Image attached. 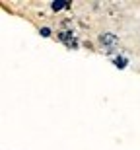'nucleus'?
Listing matches in <instances>:
<instances>
[{"label":"nucleus","instance_id":"obj_1","mask_svg":"<svg viewBox=\"0 0 140 150\" xmlns=\"http://www.w3.org/2000/svg\"><path fill=\"white\" fill-rule=\"evenodd\" d=\"M99 41L105 45L107 49H113V47L119 43V37H117V35H113V33H101L99 35Z\"/></svg>","mask_w":140,"mask_h":150},{"label":"nucleus","instance_id":"obj_2","mask_svg":"<svg viewBox=\"0 0 140 150\" xmlns=\"http://www.w3.org/2000/svg\"><path fill=\"white\" fill-rule=\"evenodd\" d=\"M115 67L125 68V67H127V59H123V57H117V59H115Z\"/></svg>","mask_w":140,"mask_h":150},{"label":"nucleus","instance_id":"obj_3","mask_svg":"<svg viewBox=\"0 0 140 150\" xmlns=\"http://www.w3.org/2000/svg\"><path fill=\"white\" fill-rule=\"evenodd\" d=\"M64 6H68V4H64V2H53V10H62V8H64Z\"/></svg>","mask_w":140,"mask_h":150},{"label":"nucleus","instance_id":"obj_4","mask_svg":"<svg viewBox=\"0 0 140 150\" xmlns=\"http://www.w3.org/2000/svg\"><path fill=\"white\" fill-rule=\"evenodd\" d=\"M41 35H43V37H49V35H51V29L49 28H43V29H41Z\"/></svg>","mask_w":140,"mask_h":150}]
</instances>
